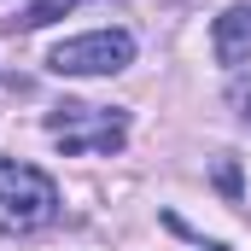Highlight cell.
Returning <instances> with one entry per match:
<instances>
[{"label":"cell","instance_id":"obj_1","mask_svg":"<svg viewBox=\"0 0 251 251\" xmlns=\"http://www.w3.org/2000/svg\"><path fill=\"white\" fill-rule=\"evenodd\" d=\"M59 216V187L35 164H0V234H35Z\"/></svg>","mask_w":251,"mask_h":251},{"label":"cell","instance_id":"obj_2","mask_svg":"<svg viewBox=\"0 0 251 251\" xmlns=\"http://www.w3.org/2000/svg\"><path fill=\"white\" fill-rule=\"evenodd\" d=\"M47 134L59 140L70 158L82 152H123L128 140V117L117 105H82V100H64L47 111Z\"/></svg>","mask_w":251,"mask_h":251},{"label":"cell","instance_id":"obj_3","mask_svg":"<svg viewBox=\"0 0 251 251\" xmlns=\"http://www.w3.org/2000/svg\"><path fill=\"white\" fill-rule=\"evenodd\" d=\"M134 64V35L128 29H88V35H70L47 53L53 76H117Z\"/></svg>","mask_w":251,"mask_h":251},{"label":"cell","instance_id":"obj_4","mask_svg":"<svg viewBox=\"0 0 251 251\" xmlns=\"http://www.w3.org/2000/svg\"><path fill=\"white\" fill-rule=\"evenodd\" d=\"M210 47H216V59L228 64V70H240L251 64V6H228L222 18H216V29H210Z\"/></svg>","mask_w":251,"mask_h":251},{"label":"cell","instance_id":"obj_5","mask_svg":"<svg viewBox=\"0 0 251 251\" xmlns=\"http://www.w3.org/2000/svg\"><path fill=\"white\" fill-rule=\"evenodd\" d=\"M76 6H82V0H29L24 18H18V29H41V24H53L64 12H76Z\"/></svg>","mask_w":251,"mask_h":251},{"label":"cell","instance_id":"obj_6","mask_svg":"<svg viewBox=\"0 0 251 251\" xmlns=\"http://www.w3.org/2000/svg\"><path fill=\"white\" fill-rule=\"evenodd\" d=\"M240 105H246V117H251V100H246V94H240Z\"/></svg>","mask_w":251,"mask_h":251},{"label":"cell","instance_id":"obj_7","mask_svg":"<svg viewBox=\"0 0 251 251\" xmlns=\"http://www.w3.org/2000/svg\"><path fill=\"white\" fill-rule=\"evenodd\" d=\"M210 251H222V246H210Z\"/></svg>","mask_w":251,"mask_h":251}]
</instances>
